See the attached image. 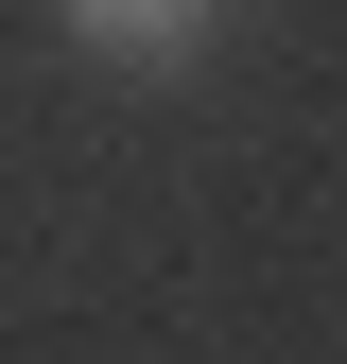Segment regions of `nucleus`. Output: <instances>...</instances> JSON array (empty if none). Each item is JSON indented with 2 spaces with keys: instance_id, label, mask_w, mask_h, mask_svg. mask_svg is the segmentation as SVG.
I'll use <instances>...</instances> for the list:
<instances>
[{
  "instance_id": "nucleus-1",
  "label": "nucleus",
  "mask_w": 347,
  "mask_h": 364,
  "mask_svg": "<svg viewBox=\"0 0 347 364\" xmlns=\"http://www.w3.org/2000/svg\"><path fill=\"white\" fill-rule=\"evenodd\" d=\"M53 35L105 53V70H191L208 35H226V0H53Z\"/></svg>"
}]
</instances>
